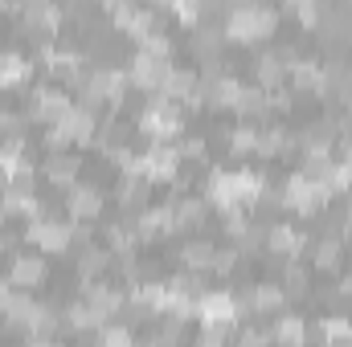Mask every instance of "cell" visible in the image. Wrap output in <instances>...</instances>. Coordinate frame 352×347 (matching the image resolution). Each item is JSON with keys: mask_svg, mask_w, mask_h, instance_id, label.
Instances as JSON below:
<instances>
[{"mask_svg": "<svg viewBox=\"0 0 352 347\" xmlns=\"http://www.w3.org/2000/svg\"><path fill=\"white\" fill-rule=\"evenodd\" d=\"M234 261H238V250H217V254H213V270H217V274H230Z\"/></svg>", "mask_w": 352, "mask_h": 347, "instance_id": "obj_38", "label": "cell"}, {"mask_svg": "<svg viewBox=\"0 0 352 347\" xmlns=\"http://www.w3.org/2000/svg\"><path fill=\"white\" fill-rule=\"evenodd\" d=\"M250 298L242 302L238 298V307L242 311H258V315H270V311H278L283 302H287V290L278 286V282H263V286H254V290H246Z\"/></svg>", "mask_w": 352, "mask_h": 347, "instance_id": "obj_15", "label": "cell"}, {"mask_svg": "<svg viewBox=\"0 0 352 347\" xmlns=\"http://www.w3.org/2000/svg\"><path fill=\"white\" fill-rule=\"evenodd\" d=\"M287 78H291V90H311V94H320V90L328 86L324 62H316V58H295V62L287 66Z\"/></svg>", "mask_w": 352, "mask_h": 347, "instance_id": "obj_14", "label": "cell"}, {"mask_svg": "<svg viewBox=\"0 0 352 347\" xmlns=\"http://www.w3.org/2000/svg\"><path fill=\"white\" fill-rule=\"evenodd\" d=\"M66 213H70V221L74 225H90L98 213H102V192L94 188V184H74L70 192H66Z\"/></svg>", "mask_w": 352, "mask_h": 347, "instance_id": "obj_11", "label": "cell"}, {"mask_svg": "<svg viewBox=\"0 0 352 347\" xmlns=\"http://www.w3.org/2000/svg\"><path fill=\"white\" fill-rule=\"evenodd\" d=\"M82 302H87L102 323H111V315H115L127 298H123V290L111 286V282H87V298H82Z\"/></svg>", "mask_w": 352, "mask_h": 347, "instance_id": "obj_13", "label": "cell"}, {"mask_svg": "<svg viewBox=\"0 0 352 347\" xmlns=\"http://www.w3.org/2000/svg\"><path fill=\"white\" fill-rule=\"evenodd\" d=\"M98 347H135V335H131V327L107 323V327L98 331Z\"/></svg>", "mask_w": 352, "mask_h": 347, "instance_id": "obj_32", "label": "cell"}, {"mask_svg": "<svg viewBox=\"0 0 352 347\" xmlns=\"http://www.w3.org/2000/svg\"><path fill=\"white\" fill-rule=\"evenodd\" d=\"M168 12H173V16H180V21H197V16H201V8H197V4H188V0L168 4Z\"/></svg>", "mask_w": 352, "mask_h": 347, "instance_id": "obj_39", "label": "cell"}, {"mask_svg": "<svg viewBox=\"0 0 352 347\" xmlns=\"http://www.w3.org/2000/svg\"><path fill=\"white\" fill-rule=\"evenodd\" d=\"M266 250L283 261H299V254L307 250V233L299 225H270L266 229Z\"/></svg>", "mask_w": 352, "mask_h": 347, "instance_id": "obj_10", "label": "cell"}, {"mask_svg": "<svg viewBox=\"0 0 352 347\" xmlns=\"http://www.w3.org/2000/svg\"><path fill=\"white\" fill-rule=\"evenodd\" d=\"M66 323H70L74 331H102V327H107V323H102V319L87 307V302H74V307L66 311Z\"/></svg>", "mask_w": 352, "mask_h": 347, "instance_id": "obj_28", "label": "cell"}, {"mask_svg": "<svg viewBox=\"0 0 352 347\" xmlns=\"http://www.w3.org/2000/svg\"><path fill=\"white\" fill-rule=\"evenodd\" d=\"M270 331L266 327H238V335H234V344L230 347H270Z\"/></svg>", "mask_w": 352, "mask_h": 347, "instance_id": "obj_34", "label": "cell"}, {"mask_svg": "<svg viewBox=\"0 0 352 347\" xmlns=\"http://www.w3.org/2000/svg\"><path fill=\"white\" fill-rule=\"evenodd\" d=\"M328 200H332V192H328L320 180H311V176H303V172H295L287 184H283V204L295 208V213H303V217L320 213Z\"/></svg>", "mask_w": 352, "mask_h": 347, "instance_id": "obj_6", "label": "cell"}, {"mask_svg": "<svg viewBox=\"0 0 352 347\" xmlns=\"http://www.w3.org/2000/svg\"><path fill=\"white\" fill-rule=\"evenodd\" d=\"M274 25H278V12L270 4H238V8H230L221 29L234 41H263L266 33H274Z\"/></svg>", "mask_w": 352, "mask_h": 347, "instance_id": "obj_3", "label": "cell"}, {"mask_svg": "<svg viewBox=\"0 0 352 347\" xmlns=\"http://www.w3.org/2000/svg\"><path fill=\"white\" fill-rule=\"evenodd\" d=\"M45 180L70 192V188L78 184V156H70V152H54V156L45 160Z\"/></svg>", "mask_w": 352, "mask_h": 347, "instance_id": "obj_17", "label": "cell"}, {"mask_svg": "<svg viewBox=\"0 0 352 347\" xmlns=\"http://www.w3.org/2000/svg\"><path fill=\"white\" fill-rule=\"evenodd\" d=\"M180 152H176V143H148L140 156H135V164H131V176H140V180H176L180 172Z\"/></svg>", "mask_w": 352, "mask_h": 347, "instance_id": "obj_4", "label": "cell"}, {"mask_svg": "<svg viewBox=\"0 0 352 347\" xmlns=\"http://www.w3.org/2000/svg\"><path fill=\"white\" fill-rule=\"evenodd\" d=\"M107 261H115V258H111V250H102V246H82V250H78V270H82L87 278H94L98 270H107Z\"/></svg>", "mask_w": 352, "mask_h": 347, "instance_id": "obj_27", "label": "cell"}, {"mask_svg": "<svg viewBox=\"0 0 352 347\" xmlns=\"http://www.w3.org/2000/svg\"><path fill=\"white\" fill-rule=\"evenodd\" d=\"M226 41V29H217V25H201L197 33H192V49L205 58V53H217V45Z\"/></svg>", "mask_w": 352, "mask_h": 347, "instance_id": "obj_29", "label": "cell"}, {"mask_svg": "<svg viewBox=\"0 0 352 347\" xmlns=\"http://www.w3.org/2000/svg\"><path fill=\"white\" fill-rule=\"evenodd\" d=\"M144 192H148V180H140V176L123 172V180H119V188H115V200H119V204H127V208H135Z\"/></svg>", "mask_w": 352, "mask_h": 347, "instance_id": "obj_26", "label": "cell"}, {"mask_svg": "<svg viewBox=\"0 0 352 347\" xmlns=\"http://www.w3.org/2000/svg\"><path fill=\"white\" fill-rule=\"evenodd\" d=\"M45 274H50V265H45V254H12L8 258V270H4V278H8V286L12 290H37L41 282H45Z\"/></svg>", "mask_w": 352, "mask_h": 347, "instance_id": "obj_8", "label": "cell"}, {"mask_svg": "<svg viewBox=\"0 0 352 347\" xmlns=\"http://www.w3.org/2000/svg\"><path fill=\"white\" fill-rule=\"evenodd\" d=\"M311 261H316L320 270H336V265L344 261V241H340V237H324V241H316Z\"/></svg>", "mask_w": 352, "mask_h": 347, "instance_id": "obj_25", "label": "cell"}, {"mask_svg": "<svg viewBox=\"0 0 352 347\" xmlns=\"http://www.w3.org/2000/svg\"><path fill=\"white\" fill-rule=\"evenodd\" d=\"M213 254H217V246H213L209 237H192V241H184V246H180V261H184V270H188V274L213 270Z\"/></svg>", "mask_w": 352, "mask_h": 347, "instance_id": "obj_18", "label": "cell"}, {"mask_svg": "<svg viewBox=\"0 0 352 347\" xmlns=\"http://www.w3.org/2000/svg\"><path fill=\"white\" fill-rule=\"evenodd\" d=\"M295 16H299L303 25H316V4H295Z\"/></svg>", "mask_w": 352, "mask_h": 347, "instance_id": "obj_42", "label": "cell"}, {"mask_svg": "<svg viewBox=\"0 0 352 347\" xmlns=\"http://www.w3.org/2000/svg\"><path fill=\"white\" fill-rule=\"evenodd\" d=\"M287 294H303L307 290V270L299 265V261H287V270H283V282H278Z\"/></svg>", "mask_w": 352, "mask_h": 347, "instance_id": "obj_33", "label": "cell"}, {"mask_svg": "<svg viewBox=\"0 0 352 347\" xmlns=\"http://www.w3.org/2000/svg\"><path fill=\"white\" fill-rule=\"evenodd\" d=\"M173 217H176V233L197 229V225L209 217V200H205V196H176L173 200Z\"/></svg>", "mask_w": 352, "mask_h": 347, "instance_id": "obj_16", "label": "cell"}, {"mask_svg": "<svg viewBox=\"0 0 352 347\" xmlns=\"http://www.w3.org/2000/svg\"><path fill=\"white\" fill-rule=\"evenodd\" d=\"M140 131H144L152 143H176V139L184 135V115H180L176 102L152 94V102L140 110Z\"/></svg>", "mask_w": 352, "mask_h": 347, "instance_id": "obj_2", "label": "cell"}, {"mask_svg": "<svg viewBox=\"0 0 352 347\" xmlns=\"http://www.w3.org/2000/svg\"><path fill=\"white\" fill-rule=\"evenodd\" d=\"M21 16H25V25H33V29H41V33H58V25H62V8L50 4V0H33V4H25Z\"/></svg>", "mask_w": 352, "mask_h": 347, "instance_id": "obj_19", "label": "cell"}, {"mask_svg": "<svg viewBox=\"0 0 352 347\" xmlns=\"http://www.w3.org/2000/svg\"><path fill=\"white\" fill-rule=\"evenodd\" d=\"M230 152H234V156H242V152H258V127H254V123L234 127V131H230Z\"/></svg>", "mask_w": 352, "mask_h": 347, "instance_id": "obj_30", "label": "cell"}, {"mask_svg": "<svg viewBox=\"0 0 352 347\" xmlns=\"http://www.w3.org/2000/svg\"><path fill=\"white\" fill-rule=\"evenodd\" d=\"M263 192H266V180H263V172H254V168H221V172H213L205 180V200L217 204L221 213L246 208V204H254Z\"/></svg>", "mask_w": 352, "mask_h": 347, "instance_id": "obj_1", "label": "cell"}, {"mask_svg": "<svg viewBox=\"0 0 352 347\" xmlns=\"http://www.w3.org/2000/svg\"><path fill=\"white\" fill-rule=\"evenodd\" d=\"M254 74H258V86L263 90H278L283 86V78H287V66L278 62V53H263Z\"/></svg>", "mask_w": 352, "mask_h": 347, "instance_id": "obj_24", "label": "cell"}, {"mask_svg": "<svg viewBox=\"0 0 352 347\" xmlns=\"http://www.w3.org/2000/svg\"><path fill=\"white\" fill-rule=\"evenodd\" d=\"M291 102H295V90L291 86L266 90V106H270V110H291Z\"/></svg>", "mask_w": 352, "mask_h": 347, "instance_id": "obj_36", "label": "cell"}, {"mask_svg": "<svg viewBox=\"0 0 352 347\" xmlns=\"http://www.w3.org/2000/svg\"><path fill=\"white\" fill-rule=\"evenodd\" d=\"M70 106H74V98H70V90L66 86H37L33 90V115H37V119L58 123Z\"/></svg>", "mask_w": 352, "mask_h": 347, "instance_id": "obj_12", "label": "cell"}, {"mask_svg": "<svg viewBox=\"0 0 352 347\" xmlns=\"http://www.w3.org/2000/svg\"><path fill=\"white\" fill-rule=\"evenodd\" d=\"M295 139H291V131L287 127H258V156H283L287 147H291Z\"/></svg>", "mask_w": 352, "mask_h": 347, "instance_id": "obj_23", "label": "cell"}, {"mask_svg": "<svg viewBox=\"0 0 352 347\" xmlns=\"http://www.w3.org/2000/svg\"><path fill=\"white\" fill-rule=\"evenodd\" d=\"M176 152H180V160H201L205 139H197V135H180V139H176Z\"/></svg>", "mask_w": 352, "mask_h": 347, "instance_id": "obj_35", "label": "cell"}, {"mask_svg": "<svg viewBox=\"0 0 352 347\" xmlns=\"http://www.w3.org/2000/svg\"><path fill=\"white\" fill-rule=\"evenodd\" d=\"M336 298H352V278H340V286H336Z\"/></svg>", "mask_w": 352, "mask_h": 347, "instance_id": "obj_43", "label": "cell"}, {"mask_svg": "<svg viewBox=\"0 0 352 347\" xmlns=\"http://www.w3.org/2000/svg\"><path fill=\"white\" fill-rule=\"evenodd\" d=\"M197 347H226V331H205Z\"/></svg>", "mask_w": 352, "mask_h": 347, "instance_id": "obj_41", "label": "cell"}, {"mask_svg": "<svg viewBox=\"0 0 352 347\" xmlns=\"http://www.w3.org/2000/svg\"><path fill=\"white\" fill-rule=\"evenodd\" d=\"M238 110H242L246 119H254V115H266V110H270V106H266V90H263V86H242Z\"/></svg>", "mask_w": 352, "mask_h": 347, "instance_id": "obj_31", "label": "cell"}, {"mask_svg": "<svg viewBox=\"0 0 352 347\" xmlns=\"http://www.w3.org/2000/svg\"><path fill=\"white\" fill-rule=\"evenodd\" d=\"M192 315H201L205 331H230V327L242 319V307H238V298H234L230 290H205V294L197 298V311H192Z\"/></svg>", "mask_w": 352, "mask_h": 347, "instance_id": "obj_5", "label": "cell"}, {"mask_svg": "<svg viewBox=\"0 0 352 347\" xmlns=\"http://www.w3.org/2000/svg\"><path fill=\"white\" fill-rule=\"evenodd\" d=\"M270 339L278 347H307V323L299 315H283L274 327H270Z\"/></svg>", "mask_w": 352, "mask_h": 347, "instance_id": "obj_20", "label": "cell"}, {"mask_svg": "<svg viewBox=\"0 0 352 347\" xmlns=\"http://www.w3.org/2000/svg\"><path fill=\"white\" fill-rule=\"evenodd\" d=\"M29 70H33V62L25 58V53H0V90L16 86V82H25L29 78Z\"/></svg>", "mask_w": 352, "mask_h": 347, "instance_id": "obj_22", "label": "cell"}, {"mask_svg": "<svg viewBox=\"0 0 352 347\" xmlns=\"http://www.w3.org/2000/svg\"><path fill=\"white\" fill-rule=\"evenodd\" d=\"M16 127H21V119H16V115H12V110H8V106H0V135H4V139H8V135H12V131H16Z\"/></svg>", "mask_w": 352, "mask_h": 347, "instance_id": "obj_40", "label": "cell"}, {"mask_svg": "<svg viewBox=\"0 0 352 347\" xmlns=\"http://www.w3.org/2000/svg\"><path fill=\"white\" fill-rule=\"evenodd\" d=\"M316 339L320 347H352V319H324L316 323Z\"/></svg>", "mask_w": 352, "mask_h": 347, "instance_id": "obj_21", "label": "cell"}, {"mask_svg": "<svg viewBox=\"0 0 352 347\" xmlns=\"http://www.w3.org/2000/svg\"><path fill=\"white\" fill-rule=\"evenodd\" d=\"M168 74H173V62L148 58V53H140V49H135V58L127 62V82H131V86L152 90V94H160V86H164Z\"/></svg>", "mask_w": 352, "mask_h": 347, "instance_id": "obj_9", "label": "cell"}, {"mask_svg": "<svg viewBox=\"0 0 352 347\" xmlns=\"http://www.w3.org/2000/svg\"><path fill=\"white\" fill-rule=\"evenodd\" d=\"M25 237L37 246V254H66L74 246V221H54V217H37Z\"/></svg>", "mask_w": 352, "mask_h": 347, "instance_id": "obj_7", "label": "cell"}, {"mask_svg": "<svg viewBox=\"0 0 352 347\" xmlns=\"http://www.w3.org/2000/svg\"><path fill=\"white\" fill-rule=\"evenodd\" d=\"M246 229H250V221H246V213H242V208H230V213H226V233H230V237L238 241V237H242Z\"/></svg>", "mask_w": 352, "mask_h": 347, "instance_id": "obj_37", "label": "cell"}]
</instances>
